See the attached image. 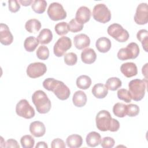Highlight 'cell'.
<instances>
[{
    "mask_svg": "<svg viewBox=\"0 0 148 148\" xmlns=\"http://www.w3.org/2000/svg\"><path fill=\"white\" fill-rule=\"evenodd\" d=\"M36 54L39 59L46 60L49 57V50L47 46L41 45L37 49Z\"/></svg>",
    "mask_w": 148,
    "mask_h": 148,
    "instance_id": "obj_33",
    "label": "cell"
},
{
    "mask_svg": "<svg viewBox=\"0 0 148 148\" xmlns=\"http://www.w3.org/2000/svg\"><path fill=\"white\" fill-rule=\"evenodd\" d=\"M113 112L118 117H124L126 116V105L117 102L113 107Z\"/></svg>",
    "mask_w": 148,
    "mask_h": 148,
    "instance_id": "obj_31",
    "label": "cell"
},
{
    "mask_svg": "<svg viewBox=\"0 0 148 148\" xmlns=\"http://www.w3.org/2000/svg\"><path fill=\"white\" fill-rule=\"evenodd\" d=\"M34 1L32 0H28V1H23V0H20L18 1V2L23 5L24 6H28L30 5H32V2Z\"/></svg>",
    "mask_w": 148,
    "mask_h": 148,
    "instance_id": "obj_43",
    "label": "cell"
},
{
    "mask_svg": "<svg viewBox=\"0 0 148 148\" xmlns=\"http://www.w3.org/2000/svg\"><path fill=\"white\" fill-rule=\"evenodd\" d=\"M16 112L20 117L29 119L34 117L35 114V110L30 105L27 100L21 99L16 106Z\"/></svg>",
    "mask_w": 148,
    "mask_h": 148,
    "instance_id": "obj_8",
    "label": "cell"
},
{
    "mask_svg": "<svg viewBox=\"0 0 148 148\" xmlns=\"http://www.w3.org/2000/svg\"><path fill=\"white\" fill-rule=\"evenodd\" d=\"M136 37L138 40L142 43V47L146 52H147V45H148V31L145 29H142L139 30L137 34Z\"/></svg>",
    "mask_w": 148,
    "mask_h": 148,
    "instance_id": "obj_29",
    "label": "cell"
},
{
    "mask_svg": "<svg viewBox=\"0 0 148 148\" xmlns=\"http://www.w3.org/2000/svg\"><path fill=\"white\" fill-rule=\"evenodd\" d=\"M97 58V54L95 51L91 48L84 49L81 53V59L83 62L87 64L94 63Z\"/></svg>",
    "mask_w": 148,
    "mask_h": 148,
    "instance_id": "obj_18",
    "label": "cell"
},
{
    "mask_svg": "<svg viewBox=\"0 0 148 148\" xmlns=\"http://www.w3.org/2000/svg\"><path fill=\"white\" fill-rule=\"evenodd\" d=\"M43 87L48 91H53L60 100L67 99L71 94L69 88L61 81L54 78H47L43 82Z\"/></svg>",
    "mask_w": 148,
    "mask_h": 148,
    "instance_id": "obj_2",
    "label": "cell"
},
{
    "mask_svg": "<svg viewBox=\"0 0 148 148\" xmlns=\"http://www.w3.org/2000/svg\"><path fill=\"white\" fill-rule=\"evenodd\" d=\"M72 46L71 39L67 36H64L60 38L54 45L53 51L56 56L62 57L66 51Z\"/></svg>",
    "mask_w": 148,
    "mask_h": 148,
    "instance_id": "obj_10",
    "label": "cell"
},
{
    "mask_svg": "<svg viewBox=\"0 0 148 148\" xmlns=\"http://www.w3.org/2000/svg\"><path fill=\"white\" fill-rule=\"evenodd\" d=\"M91 79L87 75H81L76 79V86L78 88L83 90H87L91 84Z\"/></svg>",
    "mask_w": 148,
    "mask_h": 148,
    "instance_id": "obj_27",
    "label": "cell"
},
{
    "mask_svg": "<svg viewBox=\"0 0 148 148\" xmlns=\"http://www.w3.org/2000/svg\"><path fill=\"white\" fill-rule=\"evenodd\" d=\"M9 9L12 13H16L18 12L20 9V5L18 1L17 0H10L8 1Z\"/></svg>",
    "mask_w": 148,
    "mask_h": 148,
    "instance_id": "obj_40",
    "label": "cell"
},
{
    "mask_svg": "<svg viewBox=\"0 0 148 148\" xmlns=\"http://www.w3.org/2000/svg\"><path fill=\"white\" fill-rule=\"evenodd\" d=\"M95 121L97 128L101 131L116 132L120 128L119 121L113 119L110 113L106 110H101L97 113Z\"/></svg>",
    "mask_w": 148,
    "mask_h": 148,
    "instance_id": "obj_1",
    "label": "cell"
},
{
    "mask_svg": "<svg viewBox=\"0 0 148 148\" xmlns=\"http://www.w3.org/2000/svg\"><path fill=\"white\" fill-rule=\"evenodd\" d=\"M36 148H47L48 146L45 142H39L35 146Z\"/></svg>",
    "mask_w": 148,
    "mask_h": 148,
    "instance_id": "obj_44",
    "label": "cell"
},
{
    "mask_svg": "<svg viewBox=\"0 0 148 148\" xmlns=\"http://www.w3.org/2000/svg\"><path fill=\"white\" fill-rule=\"evenodd\" d=\"M47 13L49 18L53 21H58L65 19L67 15L62 5L58 2H53L50 3Z\"/></svg>",
    "mask_w": 148,
    "mask_h": 148,
    "instance_id": "obj_9",
    "label": "cell"
},
{
    "mask_svg": "<svg viewBox=\"0 0 148 148\" xmlns=\"http://www.w3.org/2000/svg\"><path fill=\"white\" fill-rule=\"evenodd\" d=\"M139 54V48L135 42L130 43L126 47L120 49L117 53V58L124 61L130 59L136 58Z\"/></svg>",
    "mask_w": 148,
    "mask_h": 148,
    "instance_id": "obj_6",
    "label": "cell"
},
{
    "mask_svg": "<svg viewBox=\"0 0 148 148\" xmlns=\"http://www.w3.org/2000/svg\"><path fill=\"white\" fill-rule=\"evenodd\" d=\"M92 94L97 98H104L108 93V89L106 86L102 83L95 84L92 88Z\"/></svg>",
    "mask_w": 148,
    "mask_h": 148,
    "instance_id": "obj_21",
    "label": "cell"
},
{
    "mask_svg": "<svg viewBox=\"0 0 148 148\" xmlns=\"http://www.w3.org/2000/svg\"><path fill=\"white\" fill-rule=\"evenodd\" d=\"M87 95L82 90H79L76 91L72 97V101L73 105L79 108L84 106L87 103Z\"/></svg>",
    "mask_w": 148,
    "mask_h": 148,
    "instance_id": "obj_20",
    "label": "cell"
},
{
    "mask_svg": "<svg viewBox=\"0 0 148 148\" xmlns=\"http://www.w3.org/2000/svg\"><path fill=\"white\" fill-rule=\"evenodd\" d=\"M95 46L99 52L105 53L110 49L112 46L111 41L106 37H101L97 40Z\"/></svg>",
    "mask_w": 148,
    "mask_h": 148,
    "instance_id": "obj_19",
    "label": "cell"
},
{
    "mask_svg": "<svg viewBox=\"0 0 148 148\" xmlns=\"http://www.w3.org/2000/svg\"><path fill=\"white\" fill-rule=\"evenodd\" d=\"M41 28V23L37 19L28 20L25 24V29L30 33H36Z\"/></svg>",
    "mask_w": 148,
    "mask_h": 148,
    "instance_id": "obj_25",
    "label": "cell"
},
{
    "mask_svg": "<svg viewBox=\"0 0 148 148\" xmlns=\"http://www.w3.org/2000/svg\"><path fill=\"white\" fill-rule=\"evenodd\" d=\"M92 16L95 20L105 24L110 20L112 14L106 5L98 3L95 5L93 8Z\"/></svg>",
    "mask_w": 148,
    "mask_h": 148,
    "instance_id": "obj_5",
    "label": "cell"
},
{
    "mask_svg": "<svg viewBox=\"0 0 148 148\" xmlns=\"http://www.w3.org/2000/svg\"><path fill=\"white\" fill-rule=\"evenodd\" d=\"M32 101L39 113H48L51 107V103L47 94L42 90H37L32 95Z\"/></svg>",
    "mask_w": 148,
    "mask_h": 148,
    "instance_id": "obj_3",
    "label": "cell"
},
{
    "mask_svg": "<svg viewBox=\"0 0 148 148\" xmlns=\"http://www.w3.org/2000/svg\"><path fill=\"white\" fill-rule=\"evenodd\" d=\"M117 97L119 99L124 101L127 103L131 102L132 98L130 91L125 88H121L118 90L117 92Z\"/></svg>",
    "mask_w": 148,
    "mask_h": 148,
    "instance_id": "obj_35",
    "label": "cell"
},
{
    "mask_svg": "<svg viewBox=\"0 0 148 148\" xmlns=\"http://www.w3.org/2000/svg\"><path fill=\"white\" fill-rule=\"evenodd\" d=\"M0 41L2 45L5 46L10 45L13 41V36L9 27L3 23L0 25Z\"/></svg>",
    "mask_w": 148,
    "mask_h": 148,
    "instance_id": "obj_13",
    "label": "cell"
},
{
    "mask_svg": "<svg viewBox=\"0 0 148 148\" xmlns=\"http://www.w3.org/2000/svg\"><path fill=\"white\" fill-rule=\"evenodd\" d=\"M20 143L23 148H32L34 146L35 140L31 135H25L21 138Z\"/></svg>",
    "mask_w": 148,
    "mask_h": 148,
    "instance_id": "obj_32",
    "label": "cell"
},
{
    "mask_svg": "<svg viewBox=\"0 0 148 148\" xmlns=\"http://www.w3.org/2000/svg\"><path fill=\"white\" fill-rule=\"evenodd\" d=\"M54 29L56 32L59 35H66L69 31L68 24L64 21L58 23L55 25Z\"/></svg>",
    "mask_w": 148,
    "mask_h": 148,
    "instance_id": "obj_34",
    "label": "cell"
},
{
    "mask_svg": "<svg viewBox=\"0 0 148 148\" xmlns=\"http://www.w3.org/2000/svg\"><path fill=\"white\" fill-rule=\"evenodd\" d=\"M90 9L85 6H80L76 11L75 19L82 24H84L88 22L91 17Z\"/></svg>",
    "mask_w": 148,
    "mask_h": 148,
    "instance_id": "obj_14",
    "label": "cell"
},
{
    "mask_svg": "<svg viewBox=\"0 0 148 148\" xmlns=\"http://www.w3.org/2000/svg\"><path fill=\"white\" fill-rule=\"evenodd\" d=\"M139 113V107L135 104L126 105V114L130 117H135Z\"/></svg>",
    "mask_w": 148,
    "mask_h": 148,
    "instance_id": "obj_37",
    "label": "cell"
},
{
    "mask_svg": "<svg viewBox=\"0 0 148 148\" xmlns=\"http://www.w3.org/2000/svg\"><path fill=\"white\" fill-rule=\"evenodd\" d=\"M135 22L139 25H144L148 21V7L146 3H140L137 6L134 16Z\"/></svg>",
    "mask_w": 148,
    "mask_h": 148,
    "instance_id": "obj_12",
    "label": "cell"
},
{
    "mask_svg": "<svg viewBox=\"0 0 148 148\" xmlns=\"http://www.w3.org/2000/svg\"><path fill=\"white\" fill-rule=\"evenodd\" d=\"M66 143L70 148L80 147L83 143L82 137L77 134H72L68 136L66 139Z\"/></svg>",
    "mask_w": 148,
    "mask_h": 148,
    "instance_id": "obj_23",
    "label": "cell"
},
{
    "mask_svg": "<svg viewBox=\"0 0 148 148\" xmlns=\"http://www.w3.org/2000/svg\"><path fill=\"white\" fill-rule=\"evenodd\" d=\"M73 43L76 49L82 50L90 46V39L86 34H80L74 37Z\"/></svg>",
    "mask_w": 148,
    "mask_h": 148,
    "instance_id": "obj_16",
    "label": "cell"
},
{
    "mask_svg": "<svg viewBox=\"0 0 148 148\" xmlns=\"http://www.w3.org/2000/svg\"><path fill=\"white\" fill-rule=\"evenodd\" d=\"M122 85L121 80L116 77H112L109 78L106 82V87L110 91H116L120 88Z\"/></svg>",
    "mask_w": 148,
    "mask_h": 148,
    "instance_id": "obj_30",
    "label": "cell"
},
{
    "mask_svg": "<svg viewBox=\"0 0 148 148\" xmlns=\"http://www.w3.org/2000/svg\"><path fill=\"white\" fill-rule=\"evenodd\" d=\"M39 43L37 38L34 36H30L27 37L24 42V47L26 51L28 52L34 51Z\"/></svg>",
    "mask_w": 148,
    "mask_h": 148,
    "instance_id": "obj_26",
    "label": "cell"
},
{
    "mask_svg": "<svg viewBox=\"0 0 148 148\" xmlns=\"http://www.w3.org/2000/svg\"><path fill=\"white\" fill-rule=\"evenodd\" d=\"M69 31L72 32H77L82 31L83 28V24L78 22L75 18L72 19L68 24Z\"/></svg>",
    "mask_w": 148,
    "mask_h": 148,
    "instance_id": "obj_36",
    "label": "cell"
},
{
    "mask_svg": "<svg viewBox=\"0 0 148 148\" xmlns=\"http://www.w3.org/2000/svg\"><path fill=\"white\" fill-rule=\"evenodd\" d=\"M51 147L52 148H65L66 145L63 140L60 138H56L52 140Z\"/></svg>",
    "mask_w": 148,
    "mask_h": 148,
    "instance_id": "obj_41",
    "label": "cell"
},
{
    "mask_svg": "<svg viewBox=\"0 0 148 148\" xmlns=\"http://www.w3.org/2000/svg\"><path fill=\"white\" fill-rule=\"evenodd\" d=\"M86 140L87 145L89 147H94L101 143V136L99 133L95 131H91L87 134Z\"/></svg>",
    "mask_w": 148,
    "mask_h": 148,
    "instance_id": "obj_22",
    "label": "cell"
},
{
    "mask_svg": "<svg viewBox=\"0 0 148 148\" xmlns=\"http://www.w3.org/2000/svg\"><path fill=\"white\" fill-rule=\"evenodd\" d=\"M120 71L127 77H131L136 76L138 73V69L136 64L131 62L123 64L120 66Z\"/></svg>",
    "mask_w": 148,
    "mask_h": 148,
    "instance_id": "obj_17",
    "label": "cell"
},
{
    "mask_svg": "<svg viewBox=\"0 0 148 148\" xmlns=\"http://www.w3.org/2000/svg\"><path fill=\"white\" fill-rule=\"evenodd\" d=\"M107 32L110 36L119 42H126L130 36L128 32L117 23L110 25L108 28Z\"/></svg>",
    "mask_w": 148,
    "mask_h": 148,
    "instance_id": "obj_7",
    "label": "cell"
},
{
    "mask_svg": "<svg viewBox=\"0 0 148 148\" xmlns=\"http://www.w3.org/2000/svg\"><path fill=\"white\" fill-rule=\"evenodd\" d=\"M47 7V2L45 0H35L31 5V8L35 13L42 14L45 12Z\"/></svg>",
    "mask_w": 148,
    "mask_h": 148,
    "instance_id": "obj_28",
    "label": "cell"
},
{
    "mask_svg": "<svg viewBox=\"0 0 148 148\" xmlns=\"http://www.w3.org/2000/svg\"><path fill=\"white\" fill-rule=\"evenodd\" d=\"M64 59V62L66 65L72 66L76 64L77 61V57L75 53L70 52L65 54Z\"/></svg>",
    "mask_w": 148,
    "mask_h": 148,
    "instance_id": "obj_38",
    "label": "cell"
},
{
    "mask_svg": "<svg viewBox=\"0 0 148 148\" xmlns=\"http://www.w3.org/2000/svg\"><path fill=\"white\" fill-rule=\"evenodd\" d=\"M29 131L35 137L43 136L46 132V128L44 124L39 121L32 122L29 125Z\"/></svg>",
    "mask_w": 148,
    "mask_h": 148,
    "instance_id": "obj_15",
    "label": "cell"
},
{
    "mask_svg": "<svg viewBox=\"0 0 148 148\" xmlns=\"http://www.w3.org/2000/svg\"><path fill=\"white\" fill-rule=\"evenodd\" d=\"M114 139L109 136L104 137L101 142V145L103 148H112L114 146Z\"/></svg>",
    "mask_w": 148,
    "mask_h": 148,
    "instance_id": "obj_39",
    "label": "cell"
},
{
    "mask_svg": "<svg viewBox=\"0 0 148 148\" xmlns=\"http://www.w3.org/2000/svg\"><path fill=\"white\" fill-rule=\"evenodd\" d=\"M37 39L41 45L48 44L53 39L52 32L48 28H44L40 31Z\"/></svg>",
    "mask_w": 148,
    "mask_h": 148,
    "instance_id": "obj_24",
    "label": "cell"
},
{
    "mask_svg": "<svg viewBox=\"0 0 148 148\" xmlns=\"http://www.w3.org/2000/svg\"><path fill=\"white\" fill-rule=\"evenodd\" d=\"M147 81L146 78L145 80L135 79L130 82L128 83V88L132 99L135 101H139L143 98L147 87Z\"/></svg>",
    "mask_w": 148,
    "mask_h": 148,
    "instance_id": "obj_4",
    "label": "cell"
},
{
    "mask_svg": "<svg viewBox=\"0 0 148 148\" xmlns=\"http://www.w3.org/2000/svg\"><path fill=\"white\" fill-rule=\"evenodd\" d=\"M6 147L19 148L20 146L17 141L14 139H9L6 142Z\"/></svg>",
    "mask_w": 148,
    "mask_h": 148,
    "instance_id": "obj_42",
    "label": "cell"
},
{
    "mask_svg": "<svg viewBox=\"0 0 148 148\" xmlns=\"http://www.w3.org/2000/svg\"><path fill=\"white\" fill-rule=\"evenodd\" d=\"M47 71L46 65L40 62L31 63L27 68V74L31 78H37L43 76Z\"/></svg>",
    "mask_w": 148,
    "mask_h": 148,
    "instance_id": "obj_11",
    "label": "cell"
}]
</instances>
